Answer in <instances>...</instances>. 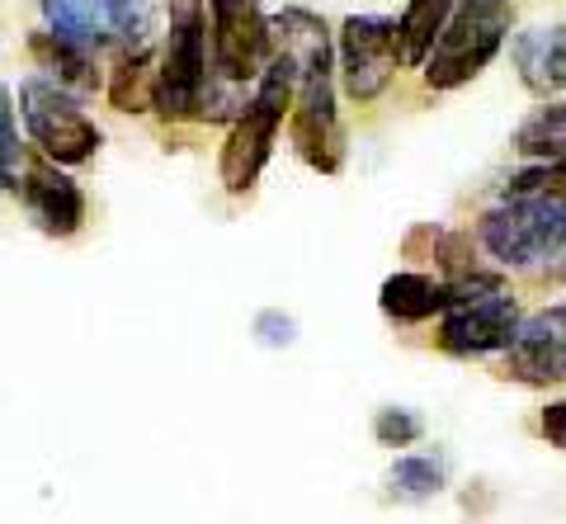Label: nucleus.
Here are the masks:
<instances>
[{
	"mask_svg": "<svg viewBox=\"0 0 566 524\" xmlns=\"http://www.w3.org/2000/svg\"><path fill=\"white\" fill-rule=\"evenodd\" d=\"M335 52H340V81L349 99H378L387 85H392L397 76V20H382V14H349V20L340 24V43H335Z\"/></svg>",
	"mask_w": 566,
	"mask_h": 524,
	"instance_id": "9d476101",
	"label": "nucleus"
},
{
	"mask_svg": "<svg viewBox=\"0 0 566 524\" xmlns=\"http://www.w3.org/2000/svg\"><path fill=\"white\" fill-rule=\"evenodd\" d=\"M505 199H553L566 203V156L562 161H534L505 185Z\"/></svg>",
	"mask_w": 566,
	"mask_h": 524,
	"instance_id": "aec40b11",
	"label": "nucleus"
},
{
	"mask_svg": "<svg viewBox=\"0 0 566 524\" xmlns=\"http://www.w3.org/2000/svg\"><path fill=\"white\" fill-rule=\"evenodd\" d=\"M520 331V303L495 274L472 270L449 284V307L439 322V345L449 355L482 359V355H505V345Z\"/></svg>",
	"mask_w": 566,
	"mask_h": 524,
	"instance_id": "7ed1b4c3",
	"label": "nucleus"
},
{
	"mask_svg": "<svg viewBox=\"0 0 566 524\" xmlns=\"http://www.w3.org/2000/svg\"><path fill=\"white\" fill-rule=\"evenodd\" d=\"M420 434H424V421L416 411H406V407H382L374 416V440L382 449H411Z\"/></svg>",
	"mask_w": 566,
	"mask_h": 524,
	"instance_id": "4be33fe9",
	"label": "nucleus"
},
{
	"mask_svg": "<svg viewBox=\"0 0 566 524\" xmlns=\"http://www.w3.org/2000/svg\"><path fill=\"white\" fill-rule=\"evenodd\" d=\"M458 6H463V0H411V6H406V14L397 20V52L406 66H420L430 57L434 39L444 33Z\"/></svg>",
	"mask_w": 566,
	"mask_h": 524,
	"instance_id": "2eb2a0df",
	"label": "nucleus"
},
{
	"mask_svg": "<svg viewBox=\"0 0 566 524\" xmlns=\"http://www.w3.org/2000/svg\"><path fill=\"white\" fill-rule=\"evenodd\" d=\"M208 6L203 0H170V29L156 62L151 109L161 118H193L208 91Z\"/></svg>",
	"mask_w": 566,
	"mask_h": 524,
	"instance_id": "39448f33",
	"label": "nucleus"
},
{
	"mask_svg": "<svg viewBox=\"0 0 566 524\" xmlns=\"http://www.w3.org/2000/svg\"><path fill=\"white\" fill-rule=\"evenodd\" d=\"M293 95H297V66H293V57H283V52L274 48L270 66H264L260 81H255V95L245 99V109L237 114V124L222 143L218 170H222L227 195L241 199V195L255 189L260 170L274 151V137L283 128V118H289V109H293Z\"/></svg>",
	"mask_w": 566,
	"mask_h": 524,
	"instance_id": "f03ea898",
	"label": "nucleus"
},
{
	"mask_svg": "<svg viewBox=\"0 0 566 524\" xmlns=\"http://www.w3.org/2000/svg\"><path fill=\"white\" fill-rule=\"evenodd\" d=\"M212 14V76L227 85L260 81L274 57V29L260 0H203Z\"/></svg>",
	"mask_w": 566,
	"mask_h": 524,
	"instance_id": "1a4fd4ad",
	"label": "nucleus"
},
{
	"mask_svg": "<svg viewBox=\"0 0 566 524\" xmlns=\"http://www.w3.org/2000/svg\"><path fill=\"white\" fill-rule=\"evenodd\" d=\"M52 39L76 43L81 52L137 48L151 24V0H39Z\"/></svg>",
	"mask_w": 566,
	"mask_h": 524,
	"instance_id": "6e6552de",
	"label": "nucleus"
},
{
	"mask_svg": "<svg viewBox=\"0 0 566 524\" xmlns=\"http://www.w3.org/2000/svg\"><path fill=\"white\" fill-rule=\"evenodd\" d=\"M20 124H14V95L0 85V189H20Z\"/></svg>",
	"mask_w": 566,
	"mask_h": 524,
	"instance_id": "412c9836",
	"label": "nucleus"
},
{
	"mask_svg": "<svg viewBox=\"0 0 566 524\" xmlns=\"http://www.w3.org/2000/svg\"><path fill=\"white\" fill-rule=\"evenodd\" d=\"M538 279H553V284H557V279H566V251H562V255H557L553 265H547V270H543Z\"/></svg>",
	"mask_w": 566,
	"mask_h": 524,
	"instance_id": "393cba45",
	"label": "nucleus"
},
{
	"mask_svg": "<svg viewBox=\"0 0 566 524\" xmlns=\"http://www.w3.org/2000/svg\"><path fill=\"white\" fill-rule=\"evenodd\" d=\"M501 374L510 382H524V388L566 382V303L543 307L534 317H520L515 340L501 355Z\"/></svg>",
	"mask_w": 566,
	"mask_h": 524,
	"instance_id": "9b49d317",
	"label": "nucleus"
},
{
	"mask_svg": "<svg viewBox=\"0 0 566 524\" xmlns=\"http://www.w3.org/2000/svg\"><path fill=\"white\" fill-rule=\"evenodd\" d=\"M255 340L264 349H289L297 340V322L289 317V312H279V307L260 312V317H255Z\"/></svg>",
	"mask_w": 566,
	"mask_h": 524,
	"instance_id": "5701e85b",
	"label": "nucleus"
},
{
	"mask_svg": "<svg viewBox=\"0 0 566 524\" xmlns=\"http://www.w3.org/2000/svg\"><path fill=\"white\" fill-rule=\"evenodd\" d=\"M476 241L491 260L510 270H547L566 251V203L553 199H505L482 213Z\"/></svg>",
	"mask_w": 566,
	"mask_h": 524,
	"instance_id": "423d86ee",
	"label": "nucleus"
},
{
	"mask_svg": "<svg viewBox=\"0 0 566 524\" xmlns=\"http://www.w3.org/2000/svg\"><path fill=\"white\" fill-rule=\"evenodd\" d=\"M33 57L43 62V72H52V81L71 85V91H95V57L91 52H81L76 43L66 39H52V33H39L33 39Z\"/></svg>",
	"mask_w": 566,
	"mask_h": 524,
	"instance_id": "dca6fc26",
	"label": "nucleus"
},
{
	"mask_svg": "<svg viewBox=\"0 0 566 524\" xmlns=\"http://www.w3.org/2000/svg\"><path fill=\"white\" fill-rule=\"evenodd\" d=\"M515 66L534 95L566 91V24H534L515 33Z\"/></svg>",
	"mask_w": 566,
	"mask_h": 524,
	"instance_id": "ddd939ff",
	"label": "nucleus"
},
{
	"mask_svg": "<svg viewBox=\"0 0 566 524\" xmlns=\"http://www.w3.org/2000/svg\"><path fill=\"white\" fill-rule=\"evenodd\" d=\"M270 29H279L283 39V57H293L297 66V95H293V109H289V133H293V147L297 156L322 170L335 175L345 166V128H340V114H335V43H331V29L322 14L312 10H279Z\"/></svg>",
	"mask_w": 566,
	"mask_h": 524,
	"instance_id": "f257e3e1",
	"label": "nucleus"
},
{
	"mask_svg": "<svg viewBox=\"0 0 566 524\" xmlns=\"http://www.w3.org/2000/svg\"><path fill=\"white\" fill-rule=\"evenodd\" d=\"M387 482H392V496L401 501H430L444 492L449 468L439 453H397V463L387 468Z\"/></svg>",
	"mask_w": 566,
	"mask_h": 524,
	"instance_id": "f3484780",
	"label": "nucleus"
},
{
	"mask_svg": "<svg viewBox=\"0 0 566 524\" xmlns=\"http://www.w3.org/2000/svg\"><path fill=\"white\" fill-rule=\"evenodd\" d=\"M151 91H156L151 52L147 48H133V57H123L114 81H109V104H114L118 114H142L151 104Z\"/></svg>",
	"mask_w": 566,
	"mask_h": 524,
	"instance_id": "6ab92c4d",
	"label": "nucleus"
},
{
	"mask_svg": "<svg viewBox=\"0 0 566 524\" xmlns=\"http://www.w3.org/2000/svg\"><path fill=\"white\" fill-rule=\"evenodd\" d=\"M510 24H515V6L510 0H463L453 20L434 39L430 57H424V85L430 91H458L472 76H482L491 57L505 48Z\"/></svg>",
	"mask_w": 566,
	"mask_h": 524,
	"instance_id": "20e7f679",
	"label": "nucleus"
},
{
	"mask_svg": "<svg viewBox=\"0 0 566 524\" xmlns=\"http://www.w3.org/2000/svg\"><path fill=\"white\" fill-rule=\"evenodd\" d=\"M515 151L528 161H562L566 156V99L543 104L534 118H524V128L515 133Z\"/></svg>",
	"mask_w": 566,
	"mask_h": 524,
	"instance_id": "a211bd4d",
	"label": "nucleus"
},
{
	"mask_svg": "<svg viewBox=\"0 0 566 524\" xmlns=\"http://www.w3.org/2000/svg\"><path fill=\"white\" fill-rule=\"evenodd\" d=\"M14 195L24 199L33 222H39L48 237H76L85 227V195H81V185L71 180L66 170L43 161V156H39V161H24L20 189H14Z\"/></svg>",
	"mask_w": 566,
	"mask_h": 524,
	"instance_id": "f8f14e48",
	"label": "nucleus"
},
{
	"mask_svg": "<svg viewBox=\"0 0 566 524\" xmlns=\"http://www.w3.org/2000/svg\"><path fill=\"white\" fill-rule=\"evenodd\" d=\"M543 434L566 449V401H553V407L543 411Z\"/></svg>",
	"mask_w": 566,
	"mask_h": 524,
	"instance_id": "b1692460",
	"label": "nucleus"
},
{
	"mask_svg": "<svg viewBox=\"0 0 566 524\" xmlns=\"http://www.w3.org/2000/svg\"><path fill=\"white\" fill-rule=\"evenodd\" d=\"M20 114H24V128L33 137V147L43 151V161L52 166H81L99 151V128L76 109L57 81L48 76H29L20 85Z\"/></svg>",
	"mask_w": 566,
	"mask_h": 524,
	"instance_id": "0eeeda50",
	"label": "nucleus"
},
{
	"mask_svg": "<svg viewBox=\"0 0 566 524\" xmlns=\"http://www.w3.org/2000/svg\"><path fill=\"white\" fill-rule=\"evenodd\" d=\"M378 307H382L397 326H420V322H430V317H444V307H449V284H444L439 274L397 270V274L382 279Z\"/></svg>",
	"mask_w": 566,
	"mask_h": 524,
	"instance_id": "4468645a",
	"label": "nucleus"
}]
</instances>
